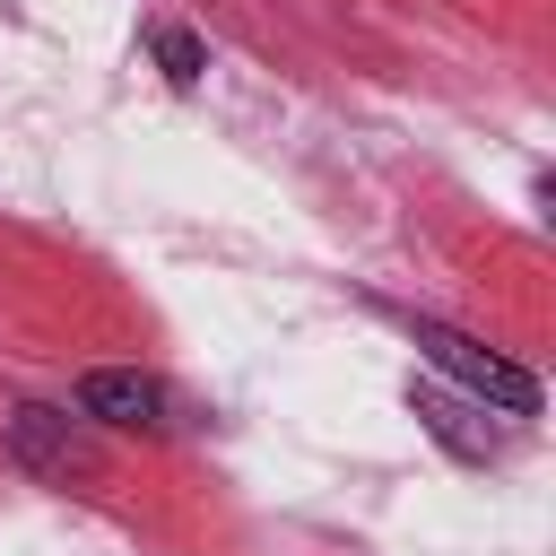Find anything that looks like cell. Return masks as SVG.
<instances>
[{
    "label": "cell",
    "mask_w": 556,
    "mask_h": 556,
    "mask_svg": "<svg viewBox=\"0 0 556 556\" xmlns=\"http://www.w3.org/2000/svg\"><path fill=\"white\" fill-rule=\"evenodd\" d=\"M408 339H417V348H426V356H434L469 400H486V408H504V417H539V382H530L513 356L478 348V339H469V330H452V321H417Z\"/></svg>",
    "instance_id": "cell-1"
},
{
    "label": "cell",
    "mask_w": 556,
    "mask_h": 556,
    "mask_svg": "<svg viewBox=\"0 0 556 556\" xmlns=\"http://www.w3.org/2000/svg\"><path fill=\"white\" fill-rule=\"evenodd\" d=\"M9 452H17V469H35V478H87V469H96L87 426L61 417V408H43V400H17V408H9Z\"/></svg>",
    "instance_id": "cell-2"
},
{
    "label": "cell",
    "mask_w": 556,
    "mask_h": 556,
    "mask_svg": "<svg viewBox=\"0 0 556 556\" xmlns=\"http://www.w3.org/2000/svg\"><path fill=\"white\" fill-rule=\"evenodd\" d=\"M78 417L87 426H130V434H165V382L139 365H96L78 382Z\"/></svg>",
    "instance_id": "cell-3"
},
{
    "label": "cell",
    "mask_w": 556,
    "mask_h": 556,
    "mask_svg": "<svg viewBox=\"0 0 556 556\" xmlns=\"http://www.w3.org/2000/svg\"><path fill=\"white\" fill-rule=\"evenodd\" d=\"M417 417H426L452 452H469V460H486V452H495V434H486V426H469V417H478V400H469V391H417Z\"/></svg>",
    "instance_id": "cell-4"
},
{
    "label": "cell",
    "mask_w": 556,
    "mask_h": 556,
    "mask_svg": "<svg viewBox=\"0 0 556 556\" xmlns=\"http://www.w3.org/2000/svg\"><path fill=\"white\" fill-rule=\"evenodd\" d=\"M156 61H165V78H174V87H200V70H208V52H200L182 26H156Z\"/></svg>",
    "instance_id": "cell-5"
}]
</instances>
